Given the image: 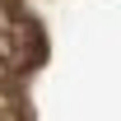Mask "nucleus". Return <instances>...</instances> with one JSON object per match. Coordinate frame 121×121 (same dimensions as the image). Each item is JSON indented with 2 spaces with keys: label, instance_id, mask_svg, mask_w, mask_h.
I'll list each match as a JSON object with an SVG mask.
<instances>
[{
  "label": "nucleus",
  "instance_id": "nucleus-1",
  "mask_svg": "<svg viewBox=\"0 0 121 121\" xmlns=\"http://www.w3.org/2000/svg\"><path fill=\"white\" fill-rule=\"evenodd\" d=\"M0 121H121V0H0Z\"/></svg>",
  "mask_w": 121,
  "mask_h": 121
}]
</instances>
